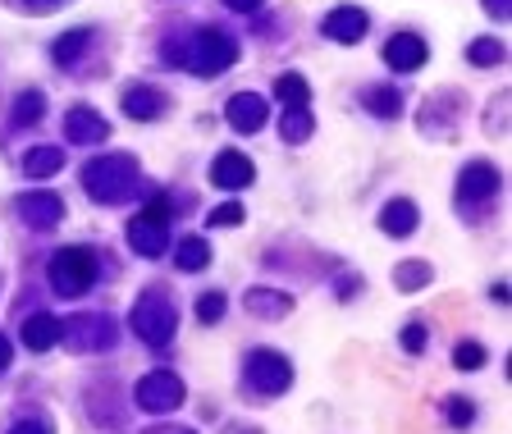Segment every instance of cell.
Instances as JSON below:
<instances>
[{
  "mask_svg": "<svg viewBox=\"0 0 512 434\" xmlns=\"http://www.w3.org/2000/svg\"><path fill=\"white\" fill-rule=\"evenodd\" d=\"M247 311L261 320H279L293 311V297L288 293H275V288H256V293H247Z\"/></svg>",
  "mask_w": 512,
  "mask_h": 434,
  "instance_id": "obj_19",
  "label": "cell"
},
{
  "mask_svg": "<svg viewBox=\"0 0 512 434\" xmlns=\"http://www.w3.org/2000/svg\"><path fill=\"white\" fill-rule=\"evenodd\" d=\"M37 5H60V0H37Z\"/></svg>",
  "mask_w": 512,
  "mask_h": 434,
  "instance_id": "obj_38",
  "label": "cell"
},
{
  "mask_svg": "<svg viewBox=\"0 0 512 434\" xmlns=\"http://www.w3.org/2000/svg\"><path fill=\"white\" fill-rule=\"evenodd\" d=\"M279 133H284V142H302V138H311V115H307V106H302V110H288L284 124H279Z\"/></svg>",
  "mask_w": 512,
  "mask_h": 434,
  "instance_id": "obj_26",
  "label": "cell"
},
{
  "mask_svg": "<svg viewBox=\"0 0 512 434\" xmlns=\"http://www.w3.org/2000/svg\"><path fill=\"white\" fill-rule=\"evenodd\" d=\"M133 329H138L142 343H170L174 329H179V311H174V302L165 297V288H147V293L138 297V307H133Z\"/></svg>",
  "mask_w": 512,
  "mask_h": 434,
  "instance_id": "obj_4",
  "label": "cell"
},
{
  "mask_svg": "<svg viewBox=\"0 0 512 434\" xmlns=\"http://www.w3.org/2000/svg\"><path fill=\"white\" fill-rule=\"evenodd\" d=\"M183 403V380L174 371H151L147 380H138V407L142 412H174V407Z\"/></svg>",
  "mask_w": 512,
  "mask_h": 434,
  "instance_id": "obj_7",
  "label": "cell"
},
{
  "mask_svg": "<svg viewBox=\"0 0 512 434\" xmlns=\"http://www.w3.org/2000/svg\"><path fill=\"white\" fill-rule=\"evenodd\" d=\"M247 384H252L261 398H279V393H288V384H293V366H288L284 352L256 348L252 357H247Z\"/></svg>",
  "mask_w": 512,
  "mask_h": 434,
  "instance_id": "obj_5",
  "label": "cell"
},
{
  "mask_svg": "<svg viewBox=\"0 0 512 434\" xmlns=\"http://www.w3.org/2000/svg\"><path fill=\"white\" fill-rule=\"evenodd\" d=\"M174 265H179V270H188V275L206 270V265H211V247H206V238H183V243H179V256H174Z\"/></svg>",
  "mask_w": 512,
  "mask_h": 434,
  "instance_id": "obj_21",
  "label": "cell"
},
{
  "mask_svg": "<svg viewBox=\"0 0 512 434\" xmlns=\"http://www.w3.org/2000/svg\"><path fill=\"white\" fill-rule=\"evenodd\" d=\"M453 361H458V371H480V366H485V348H480V343H462V348L453 352Z\"/></svg>",
  "mask_w": 512,
  "mask_h": 434,
  "instance_id": "obj_30",
  "label": "cell"
},
{
  "mask_svg": "<svg viewBox=\"0 0 512 434\" xmlns=\"http://www.w3.org/2000/svg\"><path fill=\"white\" fill-rule=\"evenodd\" d=\"M19 215L32 224V229H55V224L64 220V202L55 197V192H23Z\"/></svg>",
  "mask_w": 512,
  "mask_h": 434,
  "instance_id": "obj_12",
  "label": "cell"
},
{
  "mask_svg": "<svg viewBox=\"0 0 512 434\" xmlns=\"http://www.w3.org/2000/svg\"><path fill=\"white\" fill-rule=\"evenodd\" d=\"M224 119L234 133H261L270 119V101L261 92H238L229 96V106H224Z\"/></svg>",
  "mask_w": 512,
  "mask_h": 434,
  "instance_id": "obj_8",
  "label": "cell"
},
{
  "mask_svg": "<svg viewBox=\"0 0 512 434\" xmlns=\"http://www.w3.org/2000/svg\"><path fill=\"white\" fill-rule=\"evenodd\" d=\"M366 106H371L380 119H394L398 110H403V96H398L394 87H371V92H366Z\"/></svg>",
  "mask_w": 512,
  "mask_h": 434,
  "instance_id": "obj_23",
  "label": "cell"
},
{
  "mask_svg": "<svg viewBox=\"0 0 512 434\" xmlns=\"http://www.w3.org/2000/svg\"><path fill=\"white\" fill-rule=\"evenodd\" d=\"M10 434H51V425H46V421H19Z\"/></svg>",
  "mask_w": 512,
  "mask_h": 434,
  "instance_id": "obj_34",
  "label": "cell"
},
{
  "mask_svg": "<svg viewBox=\"0 0 512 434\" xmlns=\"http://www.w3.org/2000/svg\"><path fill=\"white\" fill-rule=\"evenodd\" d=\"M394 284L407 288V293H412V288H426L430 284V265H421V261L398 265V270H394Z\"/></svg>",
  "mask_w": 512,
  "mask_h": 434,
  "instance_id": "obj_25",
  "label": "cell"
},
{
  "mask_svg": "<svg viewBox=\"0 0 512 434\" xmlns=\"http://www.w3.org/2000/svg\"><path fill=\"white\" fill-rule=\"evenodd\" d=\"M211 224H215V229H234V224H243V206H238V202L215 206V211H211Z\"/></svg>",
  "mask_w": 512,
  "mask_h": 434,
  "instance_id": "obj_32",
  "label": "cell"
},
{
  "mask_svg": "<svg viewBox=\"0 0 512 434\" xmlns=\"http://www.w3.org/2000/svg\"><path fill=\"white\" fill-rule=\"evenodd\" d=\"M64 133H69L78 147H96V142L110 138V124L96 115L92 106H74V110H69V119H64Z\"/></svg>",
  "mask_w": 512,
  "mask_h": 434,
  "instance_id": "obj_13",
  "label": "cell"
},
{
  "mask_svg": "<svg viewBox=\"0 0 512 434\" xmlns=\"http://www.w3.org/2000/svg\"><path fill=\"white\" fill-rule=\"evenodd\" d=\"M220 316H224V293H206L202 302H197V320H202V325H215Z\"/></svg>",
  "mask_w": 512,
  "mask_h": 434,
  "instance_id": "obj_31",
  "label": "cell"
},
{
  "mask_svg": "<svg viewBox=\"0 0 512 434\" xmlns=\"http://www.w3.org/2000/svg\"><path fill=\"white\" fill-rule=\"evenodd\" d=\"M467 60L471 64H499L503 60V46L494 42V37H480V42L467 46Z\"/></svg>",
  "mask_w": 512,
  "mask_h": 434,
  "instance_id": "obj_28",
  "label": "cell"
},
{
  "mask_svg": "<svg viewBox=\"0 0 512 434\" xmlns=\"http://www.w3.org/2000/svg\"><path fill=\"white\" fill-rule=\"evenodd\" d=\"M138 183H142V174H138V160L133 156H101V160H92L83 170V188H87V197L92 202H101V206H115V202H128L133 192H138Z\"/></svg>",
  "mask_w": 512,
  "mask_h": 434,
  "instance_id": "obj_2",
  "label": "cell"
},
{
  "mask_svg": "<svg viewBox=\"0 0 512 434\" xmlns=\"http://www.w3.org/2000/svg\"><path fill=\"white\" fill-rule=\"evenodd\" d=\"M60 165H64L60 147H37V151H28V160H23L28 179H51V174H60Z\"/></svg>",
  "mask_w": 512,
  "mask_h": 434,
  "instance_id": "obj_20",
  "label": "cell"
},
{
  "mask_svg": "<svg viewBox=\"0 0 512 434\" xmlns=\"http://www.w3.org/2000/svg\"><path fill=\"white\" fill-rule=\"evenodd\" d=\"M165 60L183 64L188 74L211 78V74H224V69L238 60V46H234V37L220 28H197L192 37H174V42L165 46Z\"/></svg>",
  "mask_w": 512,
  "mask_h": 434,
  "instance_id": "obj_1",
  "label": "cell"
},
{
  "mask_svg": "<svg viewBox=\"0 0 512 434\" xmlns=\"http://www.w3.org/2000/svg\"><path fill=\"white\" fill-rule=\"evenodd\" d=\"M485 10H490L494 19H508V0H485Z\"/></svg>",
  "mask_w": 512,
  "mask_h": 434,
  "instance_id": "obj_35",
  "label": "cell"
},
{
  "mask_svg": "<svg viewBox=\"0 0 512 434\" xmlns=\"http://www.w3.org/2000/svg\"><path fill=\"white\" fill-rule=\"evenodd\" d=\"M42 110H46L42 92H23V96H19V101H14V124H19V128L37 124V119H42Z\"/></svg>",
  "mask_w": 512,
  "mask_h": 434,
  "instance_id": "obj_24",
  "label": "cell"
},
{
  "mask_svg": "<svg viewBox=\"0 0 512 434\" xmlns=\"http://www.w3.org/2000/svg\"><path fill=\"white\" fill-rule=\"evenodd\" d=\"M380 229L389 233V238H407V233L416 229V202H407V197H394V202L380 211Z\"/></svg>",
  "mask_w": 512,
  "mask_h": 434,
  "instance_id": "obj_17",
  "label": "cell"
},
{
  "mask_svg": "<svg viewBox=\"0 0 512 434\" xmlns=\"http://www.w3.org/2000/svg\"><path fill=\"white\" fill-rule=\"evenodd\" d=\"M46 279L60 297H78L96 284V252L92 247H60L46 265Z\"/></svg>",
  "mask_w": 512,
  "mask_h": 434,
  "instance_id": "obj_3",
  "label": "cell"
},
{
  "mask_svg": "<svg viewBox=\"0 0 512 434\" xmlns=\"http://www.w3.org/2000/svg\"><path fill=\"white\" fill-rule=\"evenodd\" d=\"M444 416L458 425V430H467V425L476 421V407H471V398H448V403H444Z\"/></svg>",
  "mask_w": 512,
  "mask_h": 434,
  "instance_id": "obj_29",
  "label": "cell"
},
{
  "mask_svg": "<svg viewBox=\"0 0 512 434\" xmlns=\"http://www.w3.org/2000/svg\"><path fill=\"white\" fill-rule=\"evenodd\" d=\"M124 110L133 119H160L165 115V92H156V87H128Z\"/></svg>",
  "mask_w": 512,
  "mask_h": 434,
  "instance_id": "obj_18",
  "label": "cell"
},
{
  "mask_svg": "<svg viewBox=\"0 0 512 434\" xmlns=\"http://www.w3.org/2000/svg\"><path fill=\"white\" fill-rule=\"evenodd\" d=\"M170 224L165 220H151V215H142L138 211V220H128V247L138 256H160L165 252V243H170Z\"/></svg>",
  "mask_w": 512,
  "mask_h": 434,
  "instance_id": "obj_11",
  "label": "cell"
},
{
  "mask_svg": "<svg viewBox=\"0 0 512 434\" xmlns=\"http://www.w3.org/2000/svg\"><path fill=\"white\" fill-rule=\"evenodd\" d=\"M275 96L284 101L288 110H302L311 101V87H307V78L302 74H279V83H275Z\"/></svg>",
  "mask_w": 512,
  "mask_h": 434,
  "instance_id": "obj_22",
  "label": "cell"
},
{
  "mask_svg": "<svg viewBox=\"0 0 512 434\" xmlns=\"http://www.w3.org/2000/svg\"><path fill=\"white\" fill-rule=\"evenodd\" d=\"M252 179H256V170H252V160H247L243 151H220V156L211 160V183L215 188L238 192V188H247Z\"/></svg>",
  "mask_w": 512,
  "mask_h": 434,
  "instance_id": "obj_9",
  "label": "cell"
},
{
  "mask_svg": "<svg viewBox=\"0 0 512 434\" xmlns=\"http://www.w3.org/2000/svg\"><path fill=\"white\" fill-rule=\"evenodd\" d=\"M403 348L407 352H421V348H426V325H407L403 329Z\"/></svg>",
  "mask_w": 512,
  "mask_h": 434,
  "instance_id": "obj_33",
  "label": "cell"
},
{
  "mask_svg": "<svg viewBox=\"0 0 512 434\" xmlns=\"http://www.w3.org/2000/svg\"><path fill=\"white\" fill-rule=\"evenodd\" d=\"M83 51H87V32H64L51 55H55V64H69L74 55H83Z\"/></svg>",
  "mask_w": 512,
  "mask_h": 434,
  "instance_id": "obj_27",
  "label": "cell"
},
{
  "mask_svg": "<svg viewBox=\"0 0 512 434\" xmlns=\"http://www.w3.org/2000/svg\"><path fill=\"white\" fill-rule=\"evenodd\" d=\"M60 343V320L51 316V311H42V316H28V325H23V348L28 352H46Z\"/></svg>",
  "mask_w": 512,
  "mask_h": 434,
  "instance_id": "obj_16",
  "label": "cell"
},
{
  "mask_svg": "<svg viewBox=\"0 0 512 434\" xmlns=\"http://www.w3.org/2000/svg\"><path fill=\"white\" fill-rule=\"evenodd\" d=\"M60 339L74 352H106L115 348V320L101 316V311H83L69 325H60Z\"/></svg>",
  "mask_w": 512,
  "mask_h": 434,
  "instance_id": "obj_6",
  "label": "cell"
},
{
  "mask_svg": "<svg viewBox=\"0 0 512 434\" xmlns=\"http://www.w3.org/2000/svg\"><path fill=\"white\" fill-rule=\"evenodd\" d=\"M325 37L343 42V46H357L366 37V14L357 10V5H339V10L325 19Z\"/></svg>",
  "mask_w": 512,
  "mask_h": 434,
  "instance_id": "obj_15",
  "label": "cell"
},
{
  "mask_svg": "<svg viewBox=\"0 0 512 434\" xmlns=\"http://www.w3.org/2000/svg\"><path fill=\"white\" fill-rule=\"evenodd\" d=\"M234 434H261V430H234Z\"/></svg>",
  "mask_w": 512,
  "mask_h": 434,
  "instance_id": "obj_39",
  "label": "cell"
},
{
  "mask_svg": "<svg viewBox=\"0 0 512 434\" xmlns=\"http://www.w3.org/2000/svg\"><path fill=\"white\" fill-rule=\"evenodd\" d=\"M224 5H229V10H238V14H247V10H256L261 0H224Z\"/></svg>",
  "mask_w": 512,
  "mask_h": 434,
  "instance_id": "obj_36",
  "label": "cell"
},
{
  "mask_svg": "<svg viewBox=\"0 0 512 434\" xmlns=\"http://www.w3.org/2000/svg\"><path fill=\"white\" fill-rule=\"evenodd\" d=\"M426 42L421 37H412V32H398V37H389V46H384V64L389 69H398V74H412V69H421L426 64Z\"/></svg>",
  "mask_w": 512,
  "mask_h": 434,
  "instance_id": "obj_14",
  "label": "cell"
},
{
  "mask_svg": "<svg viewBox=\"0 0 512 434\" xmlns=\"http://www.w3.org/2000/svg\"><path fill=\"white\" fill-rule=\"evenodd\" d=\"M10 357H14V348H10V339H5V334H0V371H5V366H10Z\"/></svg>",
  "mask_w": 512,
  "mask_h": 434,
  "instance_id": "obj_37",
  "label": "cell"
},
{
  "mask_svg": "<svg viewBox=\"0 0 512 434\" xmlns=\"http://www.w3.org/2000/svg\"><path fill=\"white\" fill-rule=\"evenodd\" d=\"M494 188H499V170H494L490 160H471L467 170L458 174V202H485V197H494Z\"/></svg>",
  "mask_w": 512,
  "mask_h": 434,
  "instance_id": "obj_10",
  "label": "cell"
},
{
  "mask_svg": "<svg viewBox=\"0 0 512 434\" xmlns=\"http://www.w3.org/2000/svg\"><path fill=\"white\" fill-rule=\"evenodd\" d=\"M165 434H192V430H165Z\"/></svg>",
  "mask_w": 512,
  "mask_h": 434,
  "instance_id": "obj_40",
  "label": "cell"
}]
</instances>
